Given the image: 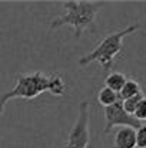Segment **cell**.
<instances>
[{
  "instance_id": "obj_8",
  "label": "cell",
  "mask_w": 146,
  "mask_h": 148,
  "mask_svg": "<svg viewBox=\"0 0 146 148\" xmlns=\"http://www.w3.org/2000/svg\"><path fill=\"white\" fill-rule=\"evenodd\" d=\"M139 94H142V89H141L139 82L135 81V79H128L126 84H125V86L119 92V99L120 101H125V99L132 98V97L139 95Z\"/></svg>"
},
{
  "instance_id": "obj_2",
  "label": "cell",
  "mask_w": 146,
  "mask_h": 148,
  "mask_svg": "<svg viewBox=\"0 0 146 148\" xmlns=\"http://www.w3.org/2000/svg\"><path fill=\"white\" fill-rule=\"evenodd\" d=\"M65 12L63 14L54 17L50 22V29H59L62 26H69L75 32V38L79 39L82 33L89 29L102 9L100 1H79V0H69L63 1Z\"/></svg>"
},
{
  "instance_id": "obj_1",
  "label": "cell",
  "mask_w": 146,
  "mask_h": 148,
  "mask_svg": "<svg viewBox=\"0 0 146 148\" xmlns=\"http://www.w3.org/2000/svg\"><path fill=\"white\" fill-rule=\"evenodd\" d=\"M43 92H50L54 97H63L66 92L65 82L57 73H43L40 71L19 75L12 91L6 92L0 98V115L6 105L12 99H33Z\"/></svg>"
},
{
  "instance_id": "obj_10",
  "label": "cell",
  "mask_w": 146,
  "mask_h": 148,
  "mask_svg": "<svg viewBox=\"0 0 146 148\" xmlns=\"http://www.w3.org/2000/svg\"><path fill=\"white\" fill-rule=\"evenodd\" d=\"M143 97H145V95H143V92H142V94H139V95H135V97H132V98H128V99H125V101H122L123 109H125L129 115H133L135 111H136V108H138V105H139V102H141V99L143 98Z\"/></svg>"
},
{
  "instance_id": "obj_12",
  "label": "cell",
  "mask_w": 146,
  "mask_h": 148,
  "mask_svg": "<svg viewBox=\"0 0 146 148\" xmlns=\"http://www.w3.org/2000/svg\"><path fill=\"white\" fill-rule=\"evenodd\" d=\"M136 147L146 148V124H142L136 130Z\"/></svg>"
},
{
  "instance_id": "obj_9",
  "label": "cell",
  "mask_w": 146,
  "mask_h": 148,
  "mask_svg": "<svg viewBox=\"0 0 146 148\" xmlns=\"http://www.w3.org/2000/svg\"><path fill=\"white\" fill-rule=\"evenodd\" d=\"M97 101H99V103L102 105V106H110V105H113L115 102H117L119 101V94H116L115 91H112V89H109V88H102L100 91H99V94H97Z\"/></svg>"
},
{
  "instance_id": "obj_6",
  "label": "cell",
  "mask_w": 146,
  "mask_h": 148,
  "mask_svg": "<svg viewBox=\"0 0 146 148\" xmlns=\"http://www.w3.org/2000/svg\"><path fill=\"white\" fill-rule=\"evenodd\" d=\"M113 148H136V130L120 127L115 134Z\"/></svg>"
},
{
  "instance_id": "obj_7",
  "label": "cell",
  "mask_w": 146,
  "mask_h": 148,
  "mask_svg": "<svg viewBox=\"0 0 146 148\" xmlns=\"http://www.w3.org/2000/svg\"><path fill=\"white\" fill-rule=\"evenodd\" d=\"M126 81H128V78L122 72H110L105 79V86L115 91L116 94H119L122 91V88L125 86Z\"/></svg>"
},
{
  "instance_id": "obj_4",
  "label": "cell",
  "mask_w": 146,
  "mask_h": 148,
  "mask_svg": "<svg viewBox=\"0 0 146 148\" xmlns=\"http://www.w3.org/2000/svg\"><path fill=\"white\" fill-rule=\"evenodd\" d=\"M90 143L89 134V103L82 101L79 105V115L69 132L66 145L63 148H88Z\"/></svg>"
},
{
  "instance_id": "obj_3",
  "label": "cell",
  "mask_w": 146,
  "mask_h": 148,
  "mask_svg": "<svg viewBox=\"0 0 146 148\" xmlns=\"http://www.w3.org/2000/svg\"><path fill=\"white\" fill-rule=\"evenodd\" d=\"M138 29H139L138 25H130L126 26L125 29L107 35L90 53L79 59V65H90L92 62H99L105 71H109L113 65L115 58L123 52V39L138 32Z\"/></svg>"
},
{
  "instance_id": "obj_5",
  "label": "cell",
  "mask_w": 146,
  "mask_h": 148,
  "mask_svg": "<svg viewBox=\"0 0 146 148\" xmlns=\"http://www.w3.org/2000/svg\"><path fill=\"white\" fill-rule=\"evenodd\" d=\"M105 121H106V125L103 130L105 134H109L115 127H130V128L138 130L143 124V122L138 121L133 115H129L123 109L120 99L117 102H115L113 105L105 108Z\"/></svg>"
},
{
  "instance_id": "obj_11",
  "label": "cell",
  "mask_w": 146,
  "mask_h": 148,
  "mask_svg": "<svg viewBox=\"0 0 146 148\" xmlns=\"http://www.w3.org/2000/svg\"><path fill=\"white\" fill-rule=\"evenodd\" d=\"M133 116L138 121H141V122H146V95L141 99V102H139V105H138Z\"/></svg>"
}]
</instances>
